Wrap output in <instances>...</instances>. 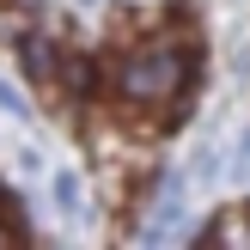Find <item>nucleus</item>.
I'll use <instances>...</instances> for the list:
<instances>
[{
  "mask_svg": "<svg viewBox=\"0 0 250 250\" xmlns=\"http://www.w3.org/2000/svg\"><path fill=\"white\" fill-rule=\"evenodd\" d=\"M244 244H250V232H244Z\"/></svg>",
  "mask_w": 250,
  "mask_h": 250,
  "instance_id": "6e6552de",
  "label": "nucleus"
},
{
  "mask_svg": "<svg viewBox=\"0 0 250 250\" xmlns=\"http://www.w3.org/2000/svg\"><path fill=\"white\" fill-rule=\"evenodd\" d=\"M19 61H24L31 80H49V73H55V49H49L43 37H24V43H19Z\"/></svg>",
  "mask_w": 250,
  "mask_h": 250,
  "instance_id": "7ed1b4c3",
  "label": "nucleus"
},
{
  "mask_svg": "<svg viewBox=\"0 0 250 250\" xmlns=\"http://www.w3.org/2000/svg\"><path fill=\"white\" fill-rule=\"evenodd\" d=\"M183 55L177 49H141V55L122 61V92L134 98V104H165V98H177L183 85Z\"/></svg>",
  "mask_w": 250,
  "mask_h": 250,
  "instance_id": "f257e3e1",
  "label": "nucleus"
},
{
  "mask_svg": "<svg viewBox=\"0 0 250 250\" xmlns=\"http://www.w3.org/2000/svg\"><path fill=\"white\" fill-rule=\"evenodd\" d=\"M80 6H98V0H80Z\"/></svg>",
  "mask_w": 250,
  "mask_h": 250,
  "instance_id": "0eeeda50",
  "label": "nucleus"
},
{
  "mask_svg": "<svg viewBox=\"0 0 250 250\" xmlns=\"http://www.w3.org/2000/svg\"><path fill=\"white\" fill-rule=\"evenodd\" d=\"M67 85L85 92V85H92V61H67Z\"/></svg>",
  "mask_w": 250,
  "mask_h": 250,
  "instance_id": "423d86ee",
  "label": "nucleus"
},
{
  "mask_svg": "<svg viewBox=\"0 0 250 250\" xmlns=\"http://www.w3.org/2000/svg\"><path fill=\"white\" fill-rule=\"evenodd\" d=\"M0 110H6V116H31V104H24V98H19V92H12V85H6V80H0Z\"/></svg>",
  "mask_w": 250,
  "mask_h": 250,
  "instance_id": "39448f33",
  "label": "nucleus"
},
{
  "mask_svg": "<svg viewBox=\"0 0 250 250\" xmlns=\"http://www.w3.org/2000/svg\"><path fill=\"white\" fill-rule=\"evenodd\" d=\"M49 189H55V208L61 214H80V177H73V171H55V177H49Z\"/></svg>",
  "mask_w": 250,
  "mask_h": 250,
  "instance_id": "20e7f679",
  "label": "nucleus"
},
{
  "mask_svg": "<svg viewBox=\"0 0 250 250\" xmlns=\"http://www.w3.org/2000/svg\"><path fill=\"white\" fill-rule=\"evenodd\" d=\"M183 202H189V183H183V171H165V183H159V202H153V220H159V226H171V220L183 226Z\"/></svg>",
  "mask_w": 250,
  "mask_h": 250,
  "instance_id": "f03ea898",
  "label": "nucleus"
}]
</instances>
